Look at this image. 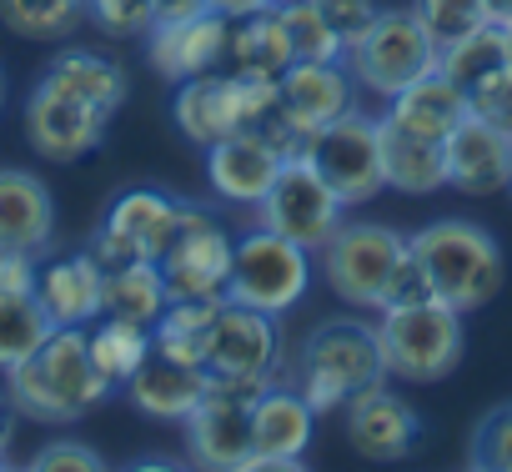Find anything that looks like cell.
Listing matches in <instances>:
<instances>
[{"mask_svg": "<svg viewBox=\"0 0 512 472\" xmlns=\"http://www.w3.org/2000/svg\"><path fill=\"white\" fill-rule=\"evenodd\" d=\"M111 111L91 106V101H76L66 91H51V86H31V101H26V136L36 146L41 161L51 166H76L81 156L101 151L106 131H111Z\"/></svg>", "mask_w": 512, "mask_h": 472, "instance_id": "obj_15", "label": "cell"}, {"mask_svg": "<svg viewBox=\"0 0 512 472\" xmlns=\"http://www.w3.org/2000/svg\"><path fill=\"white\" fill-rule=\"evenodd\" d=\"M412 11L427 26V36L437 41V51L462 41V36H472L477 26H487V6H482V0H412Z\"/></svg>", "mask_w": 512, "mask_h": 472, "instance_id": "obj_36", "label": "cell"}, {"mask_svg": "<svg viewBox=\"0 0 512 472\" xmlns=\"http://www.w3.org/2000/svg\"><path fill=\"white\" fill-rule=\"evenodd\" d=\"M347 221V206L342 196L317 176V166L307 156L287 161L282 176L272 181V191L262 196V206H256V226H267L277 236H287V242L307 247L312 257L332 242V231Z\"/></svg>", "mask_w": 512, "mask_h": 472, "instance_id": "obj_12", "label": "cell"}, {"mask_svg": "<svg viewBox=\"0 0 512 472\" xmlns=\"http://www.w3.org/2000/svg\"><path fill=\"white\" fill-rule=\"evenodd\" d=\"M56 242V201L36 171L0 166V252L46 257Z\"/></svg>", "mask_w": 512, "mask_h": 472, "instance_id": "obj_22", "label": "cell"}, {"mask_svg": "<svg viewBox=\"0 0 512 472\" xmlns=\"http://www.w3.org/2000/svg\"><path fill=\"white\" fill-rule=\"evenodd\" d=\"M287 156L256 131V126H241L231 131L226 141L206 146V181H211V196L236 206V211H256L262 196L272 191V181L282 176Z\"/></svg>", "mask_w": 512, "mask_h": 472, "instance_id": "obj_17", "label": "cell"}, {"mask_svg": "<svg viewBox=\"0 0 512 472\" xmlns=\"http://www.w3.org/2000/svg\"><path fill=\"white\" fill-rule=\"evenodd\" d=\"M211 11H216V16H226V21H246V16L277 11V0H211Z\"/></svg>", "mask_w": 512, "mask_h": 472, "instance_id": "obj_44", "label": "cell"}, {"mask_svg": "<svg viewBox=\"0 0 512 472\" xmlns=\"http://www.w3.org/2000/svg\"><path fill=\"white\" fill-rule=\"evenodd\" d=\"M11 437H16V407H11V397H0V467L11 457Z\"/></svg>", "mask_w": 512, "mask_h": 472, "instance_id": "obj_45", "label": "cell"}, {"mask_svg": "<svg viewBox=\"0 0 512 472\" xmlns=\"http://www.w3.org/2000/svg\"><path fill=\"white\" fill-rule=\"evenodd\" d=\"M357 96H362V86L347 71V61H292L287 76L277 81L272 116L256 131H262L287 161H297V156H307V141L322 126L357 111Z\"/></svg>", "mask_w": 512, "mask_h": 472, "instance_id": "obj_4", "label": "cell"}, {"mask_svg": "<svg viewBox=\"0 0 512 472\" xmlns=\"http://www.w3.org/2000/svg\"><path fill=\"white\" fill-rule=\"evenodd\" d=\"M292 61H297V56H292V41H287V26H282L277 11L231 21V36H226V66H231L236 76L282 81Z\"/></svg>", "mask_w": 512, "mask_h": 472, "instance_id": "obj_28", "label": "cell"}, {"mask_svg": "<svg viewBox=\"0 0 512 472\" xmlns=\"http://www.w3.org/2000/svg\"><path fill=\"white\" fill-rule=\"evenodd\" d=\"M447 151V186L462 196H497L512 181V136L477 121L472 111L462 116V126L442 141Z\"/></svg>", "mask_w": 512, "mask_h": 472, "instance_id": "obj_20", "label": "cell"}, {"mask_svg": "<svg viewBox=\"0 0 512 472\" xmlns=\"http://www.w3.org/2000/svg\"><path fill=\"white\" fill-rule=\"evenodd\" d=\"M307 161L317 176L342 196V206H367L387 191V166H382V121L367 116L362 106L347 111L342 121L322 126L307 141Z\"/></svg>", "mask_w": 512, "mask_h": 472, "instance_id": "obj_10", "label": "cell"}, {"mask_svg": "<svg viewBox=\"0 0 512 472\" xmlns=\"http://www.w3.org/2000/svg\"><path fill=\"white\" fill-rule=\"evenodd\" d=\"M372 327H377L387 377H402V382H442L462 362V347H467L462 312L437 297L382 307Z\"/></svg>", "mask_w": 512, "mask_h": 472, "instance_id": "obj_5", "label": "cell"}, {"mask_svg": "<svg viewBox=\"0 0 512 472\" xmlns=\"http://www.w3.org/2000/svg\"><path fill=\"white\" fill-rule=\"evenodd\" d=\"M342 422H347L352 452H362L367 462H402V457L417 452V442H422V417H417V407L402 402L387 382L362 387V392L342 407Z\"/></svg>", "mask_w": 512, "mask_h": 472, "instance_id": "obj_18", "label": "cell"}, {"mask_svg": "<svg viewBox=\"0 0 512 472\" xmlns=\"http://www.w3.org/2000/svg\"><path fill=\"white\" fill-rule=\"evenodd\" d=\"M226 36H231V21L216 16V11L191 16V21H156L146 31V61H151L156 76L181 86L191 76L226 66Z\"/></svg>", "mask_w": 512, "mask_h": 472, "instance_id": "obj_19", "label": "cell"}, {"mask_svg": "<svg viewBox=\"0 0 512 472\" xmlns=\"http://www.w3.org/2000/svg\"><path fill=\"white\" fill-rule=\"evenodd\" d=\"M231 252H236V236L216 221L211 206L201 201H181V226H176V242L166 247L161 282L171 302H196V297H226V272H231Z\"/></svg>", "mask_w": 512, "mask_h": 472, "instance_id": "obj_11", "label": "cell"}, {"mask_svg": "<svg viewBox=\"0 0 512 472\" xmlns=\"http://www.w3.org/2000/svg\"><path fill=\"white\" fill-rule=\"evenodd\" d=\"M277 16L287 26V41H292L297 61H342L347 56L342 36L322 21V11L312 6V0H277Z\"/></svg>", "mask_w": 512, "mask_h": 472, "instance_id": "obj_35", "label": "cell"}, {"mask_svg": "<svg viewBox=\"0 0 512 472\" xmlns=\"http://www.w3.org/2000/svg\"><path fill=\"white\" fill-rule=\"evenodd\" d=\"M412 242V257L432 287L437 302L457 307L462 317L487 307L497 292H502V247L497 236L477 221H462V216H442V221H427L422 231L407 236Z\"/></svg>", "mask_w": 512, "mask_h": 472, "instance_id": "obj_2", "label": "cell"}, {"mask_svg": "<svg viewBox=\"0 0 512 472\" xmlns=\"http://www.w3.org/2000/svg\"><path fill=\"white\" fill-rule=\"evenodd\" d=\"M51 332L56 327L41 312L36 292H0V377L11 367H21L31 352H41V342Z\"/></svg>", "mask_w": 512, "mask_h": 472, "instance_id": "obj_32", "label": "cell"}, {"mask_svg": "<svg viewBox=\"0 0 512 472\" xmlns=\"http://www.w3.org/2000/svg\"><path fill=\"white\" fill-rule=\"evenodd\" d=\"M262 387H272V382H231V377L206 382V397L181 422L186 447L201 467H221V472L246 467V457H251V402Z\"/></svg>", "mask_w": 512, "mask_h": 472, "instance_id": "obj_13", "label": "cell"}, {"mask_svg": "<svg viewBox=\"0 0 512 472\" xmlns=\"http://www.w3.org/2000/svg\"><path fill=\"white\" fill-rule=\"evenodd\" d=\"M206 382H211L206 367H181V362L151 352V357L131 372L126 397H131L136 412H146V417H156V422H186V417L196 412V402L206 397Z\"/></svg>", "mask_w": 512, "mask_h": 472, "instance_id": "obj_25", "label": "cell"}, {"mask_svg": "<svg viewBox=\"0 0 512 472\" xmlns=\"http://www.w3.org/2000/svg\"><path fill=\"white\" fill-rule=\"evenodd\" d=\"M407 252H412L407 236L382 221H342L332 231V242L317 252V262H322V282L332 287L337 302H347L357 312H382L387 287Z\"/></svg>", "mask_w": 512, "mask_h": 472, "instance_id": "obj_6", "label": "cell"}, {"mask_svg": "<svg viewBox=\"0 0 512 472\" xmlns=\"http://www.w3.org/2000/svg\"><path fill=\"white\" fill-rule=\"evenodd\" d=\"M312 6L322 11V21L342 36V46H357L367 36V26L377 21V0H312Z\"/></svg>", "mask_w": 512, "mask_h": 472, "instance_id": "obj_40", "label": "cell"}, {"mask_svg": "<svg viewBox=\"0 0 512 472\" xmlns=\"http://www.w3.org/2000/svg\"><path fill=\"white\" fill-rule=\"evenodd\" d=\"M41 86H51V91H66V96H76V101H91V106H101V111H121V101H126V71L111 61V56H101V51H81V46H66L51 66H46V76H41Z\"/></svg>", "mask_w": 512, "mask_h": 472, "instance_id": "obj_26", "label": "cell"}, {"mask_svg": "<svg viewBox=\"0 0 512 472\" xmlns=\"http://www.w3.org/2000/svg\"><path fill=\"white\" fill-rule=\"evenodd\" d=\"M312 252L287 242V236L251 226L236 236L231 272H226V302L256 307L267 317H287L307 292H312Z\"/></svg>", "mask_w": 512, "mask_h": 472, "instance_id": "obj_7", "label": "cell"}, {"mask_svg": "<svg viewBox=\"0 0 512 472\" xmlns=\"http://www.w3.org/2000/svg\"><path fill=\"white\" fill-rule=\"evenodd\" d=\"M472 467H487V472H512V402L497 407L477 437H472Z\"/></svg>", "mask_w": 512, "mask_h": 472, "instance_id": "obj_39", "label": "cell"}, {"mask_svg": "<svg viewBox=\"0 0 512 472\" xmlns=\"http://www.w3.org/2000/svg\"><path fill=\"white\" fill-rule=\"evenodd\" d=\"M507 61H512V51H507V26H497V21H487V26H477L472 36L442 46V56H437V66H442L462 91H472L482 76H492V71L507 66Z\"/></svg>", "mask_w": 512, "mask_h": 472, "instance_id": "obj_34", "label": "cell"}, {"mask_svg": "<svg viewBox=\"0 0 512 472\" xmlns=\"http://www.w3.org/2000/svg\"><path fill=\"white\" fill-rule=\"evenodd\" d=\"M86 347H91L96 372L111 387H126L131 372L151 357V327H136V322H121V317H96L86 327Z\"/></svg>", "mask_w": 512, "mask_h": 472, "instance_id": "obj_31", "label": "cell"}, {"mask_svg": "<svg viewBox=\"0 0 512 472\" xmlns=\"http://www.w3.org/2000/svg\"><path fill=\"white\" fill-rule=\"evenodd\" d=\"M382 166H387V191H402V196H432V191L447 186V151H442V141L412 136V131L387 126V121H382Z\"/></svg>", "mask_w": 512, "mask_h": 472, "instance_id": "obj_27", "label": "cell"}, {"mask_svg": "<svg viewBox=\"0 0 512 472\" xmlns=\"http://www.w3.org/2000/svg\"><path fill=\"white\" fill-rule=\"evenodd\" d=\"M282 367H287V357H282L277 317L241 307V302H221L211 347H206V372L231 377V382H277Z\"/></svg>", "mask_w": 512, "mask_h": 472, "instance_id": "obj_14", "label": "cell"}, {"mask_svg": "<svg viewBox=\"0 0 512 472\" xmlns=\"http://www.w3.org/2000/svg\"><path fill=\"white\" fill-rule=\"evenodd\" d=\"M111 392L116 387L91 362L86 327H56L41 342V352H31L21 367L6 372V397L16 417H31V422H76L96 412Z\"/></svg>", "mask_w": 512, "mask_h": 472, "instance_id": "obj_1", "label": "cell"}, {"mask_svg": "<svg viewBox=\"0 0 512 472\" xmlns=\"http://www.w3.org/2000/svg\"><path fill=\"white\" fill-rule=\"evenodd\" d=\"M101 282H106V267L91 252H66L41 267L36 302L51 317V327H91L101 317Z\"/></svg>", "mask_w": 512, "mask_h": 472, "instance_id": "obj_23", "label": "cell"}, {"mask_svg": "<svg viewBox=\"0 0 512 472\" xmlns=\"http://www.w3.org/2000/svg\"><path fill=\"white\" fill-rule=\"evenodd\" d=\"M317 437V412L292 382H272L256 392L251 402V457L241 472H262V467H302L307 447Z\"/></svg>", "mask_w": 512, "mask_h": 472, "instance_id": "obj_16", "label": "cell"}, {"mask_svg": "<svg viewBox=\"0 0 512 472\" xmlns=\"http://www.w3.org/2000/svg\"><path fill=\"white\" fill-rule=\"evenodd\" d=\"M0 106H6V76H0Z\"/></svg>", "mask_w": 512, "mask_h": 472, "instance_id": "obj_47", "label": "cell"}, {"mask_svg": "<svg viewBox=\"0 0 512 472\" xmlns=\"http://www.w3.org/2000/svg\"><path fill=\"white\" fill-rule=\"evenodd\" d=\"M226 297H196V302H166V312L151 327V352L171 357L181 367H206V347H211V327Z\"/></svg>", "mask_w": 512, "mask_h": 472, "instance_id": "obj_29", "label": "cell"}, {"mask_svg": "<svg viewBox=\"0 0 512 472\" xmlns=\"http://www.w3.org/2000/svg\"><path fill=\"white\" fill-rule=\"evenodd\" d=\"M282 382H292L317 417L342 412L362 387L387 382L382 347H377V327H372V322H352V317L322 322V327L302 342L292 372L282 367Z\"/></svg>", "mask_w": 512, "mask_h": 472, "instance_id": "obj_3", "label": "cell"}, {"mask_svg": "<svg viewBox=\"0 0 512 472\" xmlns=\"http://www.w3.org/2000/svg\"><path fill=\"white\" fill-rule=\"evenodd\" d=\"M462 116H467V91L442 66L427 71V76H417L412 86H402L387 101V111H382L387 126H402L412 136H427V141H447L462 126Z\"/></svg>", "mask_w": 512, "mask_h": 472, "instance_id": "obj_24", "label": "cell"}, {"mask_svg": "<svg viewBox=\"0 0 512 472\" xmlns=\"http://www.w3.org/2000/svg\"><path fill=\"white\" fill-rule=\"evenodd\" d=\"M211 0H151V16L156 21H191V16H206Z\"/></svg>", "mask_w": 512, "mask_h": 472, "instance_id": "obj_43", "label": "cell"}, {"mask_svg": "<svg viewBox=\"0 0 512 472\" xmlns=\"http://www.w3.org/2000/svg\"><path fill=\"white\" fill-rule=\"evenodd\" d=\"M437 41L427 36V26L417 21V11L407 6H392V11H377V21L367 26V36L357 46H347V71L357 76V86L367 96H382L392 101L402 86H412L417 76L437 71Z\"/></svg>", "mask_w": 512, "mask_h": 472, "instance_id": "obj_8", "label": "cell"}, {"mask_svg": "<svg viewBox=\"0 0 512 472\" xmlns=\"http://www.w3.org/2000/svg\"><path fill=\"white\" fill-rule=\"evenodd\" d=\"M81 6H86V21L111 41H146V31L156 26L151 0H81Z\"/></svg>", "mask_w": 512, "mask_h": 472, "instance_id": "obj_37", "label": "cell"}, {"mask_svg": "<svg viewBox=\"0 0 512 472\" xmlns=\"http://www.w3.org/2000/svg\"><path fill=\"white\" fill-rule=\"evenodd\" d=\"M507 51H512V26H507Z\"/></svg>", "mask_w": 512, "mask_h": 472, "instance_id": "obj_48", "label": "cell"}, {"mask_svg": "<svg viewBox=\"0 0 512 472\" xmlns=\"http://www.w3.org/2000/svg\"><path fill=\"white\" fill-rule=\"evenodd\" d=\"M171 121L176 131L191 141V146H216L226 141L231 131L246 126V111H241V76L236 71H206V76H191L176 86V101H171Z\"/></svg>", "mask_w": 512, "mask_h": 472, "instance_id": "obj_21", "label": "cell"}, {"mask_svg": "<svg viewBox=\"0 0 512 472\" xmlns=\"http://www.w3.org/2000/svg\"><path fill=\"white\" fill-rule=\"evenodd\" d=\"M41 257L36 252H0V292H36Z\"/></svg>", "mask_w": 512, "mask_h": 472, "instance_id": "obj_42", "label": "cell"}, {"mask_svg": "<svg viewBox=\"0 0 512 472\" xmlns=\"http://www.w3.org/2000/svg\"><path fill=\"white\" fill-rule=\"evenodd\" d=\"M482 6H487V21L512 26V0H482Z\"/></svg>", "mask_w": 512, "mask_h": 472, "instance_id": "obj_46", "label": "cell"}, {"mask_svg": "<svg viewBox=\"0 0 512 472\" xmlns=\"http://www.w3.org/2000/svg\"><path fill=\"white\" fill-rule=\"evenodd\" d=\"M86 21L81 0H0V26L21 41H66Z\"/></svg>", "mask_w": 512, "mask_h": 472, "instance_id": "obj_33", "label": "cell"}, {"mask_svg": "<svg viewBox=\"0 0 512 472\" xmlns=\"http://www.w3.org/2000/svg\"><path fill=\"white\" fill-rule=\"evenodd\" d=\"M31 467H36V472H96V467H106V462H101L96 447L61 437V442H46V447L31 457Z\"/></svg>", "mask_w": 512, "mask_h": 472, "instance_id": "obj_41", "label": "cell"}, {"mask_svg": "<svg viewBox=\"0 0 512 472\" xmlns=\"http://www.w3.org/2000/svg\"><path fill=\"white\" fill-rule=\"evenodd\" d=\"M467 111H472L477 121H487V126H497V131L512 136V61L497 66L492 76H482V81L467 91Z\"/></svg>", "mask_w": 512, "mask_h": 472, "instance_id": "obj_38", "label": "cell"}, {"mask_svg": "<svg viewBox=\"0 0 512 472\" xmlns=\"http://www.w3.org/2000/svg\"><path fill=\"white\" fill-rule=\"evenodd\" d=\"M166 282H161V267L156 262H121V267H106V282H101V317H121V322H136V327H156V317L166 312Z\"/></svg>", "mask_w": 512, "mask_h": 472, "instance_id": "obj_30", "label": "cell"}, {"mask_svg": "<svg viewBox=\"0 0 512 472\" xmlns=\"http://www.w3.org/2000/svg\"><path fill=\"white\" fill-rule=\"evenodd\" d=\"M176 226H181V196L156 191V186H131L121 191L101 226L91 231L86 252L101 267H121V262H161L166 247L176 242Z\"/></svg>", "mask_w": 512, "mask_h": 472, "instance_id": "obj_9", "label": "cell"}, {"mask_svg": "<svg viewBox=\"0 0 512 472\" xmlns=\"http://www.w3.org/2000/svg\"><path fill=\"white\" fill-rule=\"evenodd\" d=\"M507 191H512V181H507Z\"/></svg>", "mask_w": 512, "mask_h": 472, "instance_id": "obj_49", "label": "cell"}]
</instances>
